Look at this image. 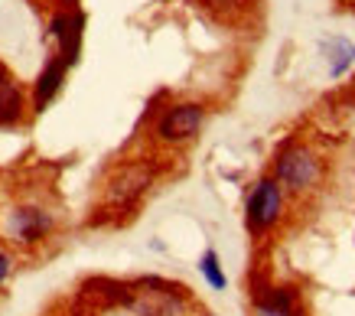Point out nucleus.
Returning a JSON list of instances; mask_svg holds the SVG:
<instances>
[{"instance_id":"obj_6","label":"nucleus","mask_w":355,"mask_h":316,"mask_svg":"<svg viewBox=\"0 0 355 316\" xmlns=\"http://www.w3.org/2000/svg\"><path fill=\"white\" fill-rule=\"evenodd\" d=\"M150 179H153V170L147 164H124L118 173L111 176L108 189H105V199H108L111 206H130L150 186Z\"/></svg>"},{"instance_id":"obj_5","label":"nucleus","mask_w":355,"mask_h":316,"mask_svg":"<svg viewBox=\"0 0 355 316\" xmlns=\"http://www.w3.org/2000/svg\"><path fill=\"white\" fill-rule=\"evenodd\" d=\"M53 229H55V218L43 206H20V209H13L10 218H7V231L20 245H36Z\"/></svg>"},{"instance_id":"obj_9","label":"nucleus","mask_w":355,"mask_h":316,"mask_svg":"<svg viewBox=\"0 0 355 316\" xmlns=\"http://www.w3.org/2000/svg\"><path fill=\"white\" fill-rule=\"evenodd\" d=\"M258 316H293V294L287 287H277L258 300Z\"/></svg>"},{"instance_id":"obj_3","label":"nucleus","mask_w":355,"mask_h":316,"mask_svg":"<svg viewBox=\"0 0 355 316\" xmlns=\"http://www.w3.org/2000/svg\"><path fill=\"white\" fill-rule=\"evenodd\" d=\"M280 209H284V189H280V183L274 176L258 179L245 202V218H248V225H251V231L274 229L280 218Z\"/></svg>"},{"instance_id":"obj_2","label":"nucleus","mask_w":355,"mask_h":316,"mask_svg":"<svg viewBox=\"0 0 355 316\" xmlns=\"http://www.w3.org/2000/svg\"><path fill=\"white\" fill-rule=\"evenodd\" d=\"M202 124H205V108L202 105H196V101H180V105H170V108L157 118L153 134H157V141L160 143L176 147V143L193 141L196 134L202 131Z\"/></svg>"},{"instance_id":"obj_1","label":"nucleus","mask_w":355,"mask_h":316,"mask_svg":"<svg viewBox=\"0 0 355 316\" xmlns=\"http://www.w3.org/2000/svg\"><path fill=\"white\" fill-rule=\"evenodd\" d=\"M323 176V164L320 157L303 147V143H293V147H284L277 153V164H274V179L280 183V189H291V193H306L320 183Z\"/></svg>"},{"instance_id":"obj_11","label":"nucleus","mask_w":355,"mask_h":316,"mask_svg":"<svg viewBox=\"0 0 355 316\" xmlns=\"http://www.w3.org/2000/svg\"><path fill=\"white\" fill-rule=\"evenodd\" d=\"M329 53H333V76H343L345 69L355 62V46L345 43V40H336V43H329Z\"/></svg>"},{"instance_id":"obj_4","label":"nucleus","mask_w":355,"mask_h":316,"mask_svg":"<svg viewBox=\"0 0 355 316\" xmlns=\"http://www.w3.org/2000/svg\"><path fill=\"white\" fill-rule=\"evenodd\" d=\"M49 33L59 43V59L72 69L78 62V53H82V33H85V13L69 7V10L55 13L53 23H49Z\"/></svg>"},{"instance_id":"obj_8","label":"nucleus","mask_w":355,"mask_h":316,"mask_svg":"<svg viewBox=\"0 0 355 316\" xmlns=\"http://www.w3.org/2000/svg\"><path fill=\"white\" fill-rule=\"evenodd\" d=\"M65 72H69V66H65L59 55H53L49 62H46V69L40 72V78H36V88H33V108L43 111L49 101L62 91L65 85Z\"/></svg>"},{"instance_id":"obj_12","label":"nucleus","mask_w":355,"mask_h":316,"mask_svg":"<svg viewBox=\"0 0 355 316\" xmlns=\"http://www.w3.org/2000/svg\"><path fill=\"white\" fill-rule=\"evenodd\" d=\"M13 274V254L7 248H0V287L7 283V277Z\"/></svg>"},{"instance_id":"obj_13","label":"nucleus","mask_w":355,"mask_h":316,"mask_svg":"<svg viewBox=\"0 0 355 316\" xmlns=\"http://www.w3.org/2000/svg\"><path fill=\"white\" fill-rule=\"evenodd\" d=\"M202 3L218 13H228V10H238V7H241V0H202Z\"/></svg>"},{"instance_id":"obj_10","label":"nucleus","mask_w":355,"mask_h":316,"mask_svg":"<svg viewBox=\"0 0 355 316\" xmlns=\"http://www.w3.org/2000/svg\"><path fill=\"white\" fill-rule=\"evenodd\" d=\"M199 271H202V277L209 283H212V287H216V290H225L228 287V277L225 274H222V264H218V254L212 248L205 251L202 254V261H199Z\"/></svg>"},{"instance_id":"obj_7","label":"nucleus","mask_w":355,"mask_h":316,"mask_svg":"<svg viewBox=\"0 0 355 316\" xmlns=\"http://www.w3.org/2000/svg\"><path fill=\"white\" fill-rule=\"evenodd\" d=\"M23 108H26V98H23L17 78L10 76V69L0 62V128H13L23 121Z\"/></svg>"}]
</instances>
